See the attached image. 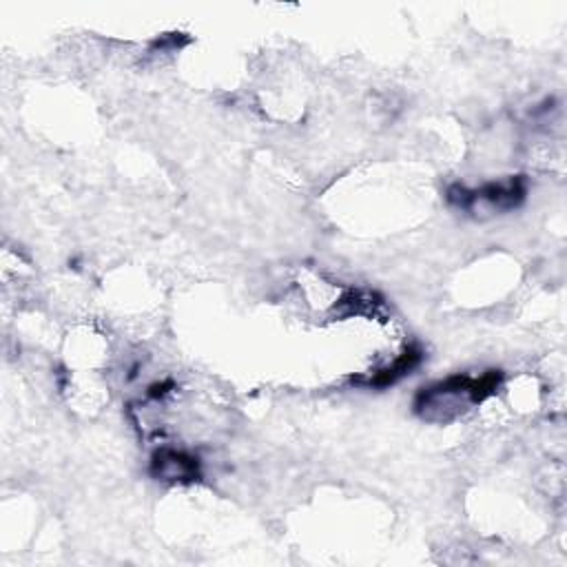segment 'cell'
Returning <instances> with one entry per match:
<instances>
[{
    "instance_id": "cell-2",
    "label": "cell",
    "mask_w": 567,
    "mask_h": 567,
    "mask_svg": "<svg viewBox=\"0 0 567 567\" xmlns=\"http://www.w3.org/2000/svg\"><path fill=\"white\" fill-rule=\"evenodd\" d=\"M151 472L164 481H193L199 476V463L186 452L162 447L153 454Z\"/></svg>"
},
{
    "instance_id": "cell-1",
    "label": "cell",
    "mask_w": 567,
    "mask_h": 567,
    "mask_svg": "<svg viewBox=\"0 0 567 567\" xmlns=\"http://www.w3.org/2000/svg\"><path fill=\"white\" fill-rule=\"evenodd\" d=\"M501 374L498 372H487L483 377H450L445 381H439L430 388H423L416 396L414 408L427 416L434 410L443 412H454L458 408H465L470 403L483 401L487 394H492L498 385Z\"/></svg>"
}]
</instances>
